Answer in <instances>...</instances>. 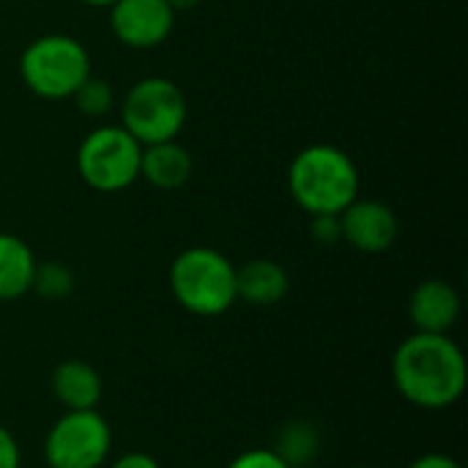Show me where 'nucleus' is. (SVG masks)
<instances>
[{
  "instance_id": "obj_19",
  "label": "nucleus",
  "mask_w": 468,
  "mask_h": 468,
  "mask_svg": "<svg viewBox=\"0 0 468 468\" xmlns=\"http://www.w3.org/2000/svg\"><path fill=\"white\" fill-rule=\"evenodd\" d=\"M310 236H313L315 244H324V247H332V244L343 241V236H340V214L310 217Z\"/></svg>"
},
{
  "instance_id": "obj_20",
  "label": "nucleus",
  "mask_w": 468,
  "mask_h": 468,
  "mask_svg": "<svg viewBox=\"0 0 468 468\" xmlns=\"http://www.w3.org/2000/svg\"><path fill=\"white\" fill-rule=\"evenodd\" d=\"M0 468H22V447L5 425H0Z\"/></svg>"
},
{
  "instance_id": "obj_22",
  "label": "nucleus",
  "mask_w": 468,
  "mask_h": 468,
  "mask_svg": "<svg viewBox=\"0 0 468 468\" xmlns=\"http://www.w3.org/2000/svg\"><path fill=\"white\" fill-rule=\"evenodd\" d=\"M409 468H463L452 455L447 452H425L420 458H414Z\"/></svg>"
},
{
  "instance_id": "obj_10",
  "label": "nucleus",
  "mask_w": 468,
  "mask_h": 468,
  "mask_svg": "<svg viewBox=\"0 0 468 468\" xmlns=\"http://www.w3.org/2000/svg\"><path fill=\"white\" fill-rule=\"evenodd\" d=\"M463 313L461 293L447 280H422L409 299V318L414 332L452 335Z\"/></svg>"
},
{
  "instance_id": "obj_9",
  "label": "nucleus",
  "mask_w": 468,
  "mask_h": 468,
  "mask_svg": "<svg viewBox=\"0 0 468 468\" xmlns=\"http://www.w3.org/2000/svg\"><path fill=\"white\" fill-rule=\"evenodd\" d=\"M398 233H400L398 214L381 200L356 197L340 214V236L356 252L381 255L398 241Z\"/></svg>"
},
{
  "instance_id": "obj_25",
  "label": "nucleus",
  "mask_w": 468,
  "mask_h": 468,
  "mask_svg": "<svg viewBox=\"0 0 468 468\" xmlns=\"http://www.w3.org/2000/svg\"><path fill=\"white\" fill-rule=\"evenodd\" d=\"M351 468H376V466H351Z\"/></svg>"
},
{
  "instance_id": "obj_1",
  "label": "nucleus",
  "mask_w": 468,
  "mask_h": 468,
  "mask_svg": "<svg viewBox=\"0 0 468 468\" xmlns=\"http://www.w3.org/2000/svg\"><path fill=\"white\" fill-rule=\"evenodd\" d=\"M389 373L398 395L420 411L452 409L468 384L466 354L450 335H409L395 348Z\"/></svg>"
},
{
  "instance_id": "obj_5",
  "label": "nucleus",
  "mask_w": 468,
  "mask_h": 468,
  "mask_svg": "<svg viewBox=\"0 0 468 468\" xmlns=\"http://www.w3.org/2000/svg\"><path fill=\"white\" fill-rule=\"evenodd\" d=\"M186 112V96L173 80L145 77L126 90L121 101V126L140 145H154L178 140Z\"/></svg>"
},
{
  "instance_id": "obj_8",
  "label": "nucleus",
  "mask_w": 468,
  "mask_h": 468,
  "mask_svg": "<svg viewBox=\"0 0 468 468\" xmlns=\"http://www.w3.org/2000/svg\"><path fill=\"white\" fill-rule=\"evenodd\" d=\"M176 11L167 0H115L110 5V27L115 38L132 49H154L173 33Z\"/></svg>"
},
{
  "instance_id": "obj_7",
  "label": "nucleus",
  "mask_w": 468,
  "mask_h": 468,
  "mask_svg": "<svg viewBox=\"0 0 468 468\" xmlns=\"http://www.w3.org/2000/svg\"><path fill=\"white\" fill-rule=\"evenodd\" d=\"M112 428L99 409L63 411L49 425L41 455L47 468H104L112 455Z\"/></svg>"
},
{
  "instance_id": "obj_17",
  "label": "nucleus",
  "mask_w": 468,
  "mask_h": 468,
  "mask_svg": "<svg viewBox=\"0 0 468 468\" xmlns=\"http://www.w3.org/2000/svg\"><path fill=\"white\" fill-rule=\"evenodd\" d=\"M77 110L88 118H104L115 107V90L104 77H88L71 96Z\"/></svg>"
},
{
  "instance_id": "obj_4",
  "label": "nucleus",
  "mask_w": 468,
  "mask_h": 468,
  "mask_svg": "<svg viewBox=\"0 0 468 468\" xmlns=\"http://www.w3.org/2000/svg\"><path fill=\"white\" fill-rule=\"evenodd\" d=\"M19 77L25 88L47 101H63L90 77V55L85 44L66 33L33 38L19 55Z\"/></svg>"
},
{
  "instance_id": "obj_13",
  "label": "nucleus",
  "mask_w": 468,
  "mask_h": 468,
  "mask_svg": "<svg viewBox=\"0 0 468 468\" xmlns=\"http://www.w3.org/2000/svg\"><path fill=\"white\" fill-rule=\"evenodd\" d=\"M192 170H195L192 154L178 140L143 145L140 178H145L154 189L176 192L192 178Z\"/></svg>"
},
{
  "instance_id": "obj_12",
  "label": "nucleus",
  "mask_w": 468,
  "mask_h": 468,
  "mask_svg": "<svg viewBox=\"0 0 468 468\" xmlns=\"http://www.w3.org/2000/svg\"><path fill=\"white\" fill-rule=\"evenodd\" d=\"M291 291L288 269L271 258H255L244 266H236V296L252 307H274Z\"/></svg>"
},
{
  "instance_id": "obj_3",
  "label": "nucleus",
  "mask_w": 468,
  "mask_h": 468,
  "mask_svg": "<svg viewBox=\"0 0 468 468\" xmlns=\"http://www.w3.org/2000/svg\"><path fill=\"white\" fill-rule=\"evenodd\" d=\"M170 293L197 318H219L236 302V266L214 247H189L170 263Z\"/></svg>"
},
{
  "instance_id": "obj_6",
  "label": "nucleus",
  "mask_w": 468,
  "mask_h": 468,
  "mask_svg": "<svg viewBox=\"0 0 468 468\" xmlns=\"http://www.w3.org/2000/svg\"><path fill=\"white\" fill-rule=\"evenodd\" d=\"M143 145L123 126H96L77 148L80 178L101 195L129 189L140 178Z\"/></svg>"
},
{
  "instance_id": "obj_18",
  "label": "nucleus",
  "mask_w": 468,
  "mask_h": 468,
  "mask_svg": "<svg viewBox=\"0 0 468 468\" xmlns=\"http://www.w3.org/2000/svg\"><path fill=\"white\" fill-rule=\"evenodd\" d=\"M225 468H293L285 458H280L271 447H252L239 452Z\"/></svg>"
},
{
  "instance_id": "obj_15",
  "label": "nucleus",
  "mask_w": 468,
  "mask_h": 468,
  "mask_svg": "<svg viewBox=\"0 0 468 468\" xmlns=\"http://www.w3.org/2000/svg\"><path fill=\"white\" fill-rule=\"evenodd\" d=\"M280 458H285L293 468L307 466L318 458L321 452V436L318 428L307 420H293L288 425H282L277 444L271 447Z\"/></svg>"
},
{
  "instance_id": "obj_24",
  "label": "nucleus",
  "mask_w": 468,
  "mask_h": 468,
  "mask_svg": "<svg viewBox=\"0 0 468 468\" xmlns=\"http://www.w3.org/2000/svg\"><path fill=\"white\" fill-rule=\"evenodd\" d=\"M80 3H85V5H93V8H110L115 0H80Z\"/></svg>"
},
{
  "instance_id": "obj_14",
  "label": "nucleus",
  "mask_w": 468,
  "mask_h": 468,
  "mask_svg": "<svg viewBox=\"0 0 468 468\" xmlns=\"http://www.w3.org/2000/svg\"><path fill=\"white\" fill-rule=\"evenodd\" d=\"M30 244L14 233H0V302H16L30 293L36 274Z\"/></svg>"
},
{
  "instance_id": "obj_11",
  "label": "nucleus",
  "mask_w": 468,
  "mask_h": 468,
  "mask_svg": "<svg viewBox=\"0 0 468 468\" xmlns=\"http://www.w3.org/2000/svg\"><path fill=\"white\" fill-rule=\"evenodd\" d=\"M49 392L63 411H88L99 409L104 395L101 373L85 359H63L49 376Z\"/></svg>"
},
{
  "instance_id": "obj_16",
  "label": "nucleus",
  "mask_w": 468,
  "mask_h": 468,
  "mask_svg": "<svg viewBox=\"0 0 468 468\" xmlns=\"http://www.w3.org/2000/svg\"><path fill=\"white\" fill-rule=\"evenodd\" d=\"M74 288H77V280L66 263H60V261L36 263L30 293H36L47 302H60V299H69L74 293Z\"/></svg>"
},
{
  "instance_id": "obj_23",
  "label": "nucleus",
  "mask_w": 468,
  "mask_h": 468,
  "mask_svg": "<svg viewBox=\"0 0 468 468\" xmlns=\"http://www.w3.org/2000/svg\"><path fill=\"white\" fill-rule=\"evenodd\" d=\"M170 3V8L178 14V11H192V8H197L200 5V0H167Z\"/></svg>"
},
{
  "instance_id": "obj_2",
  "label": "nucleus",
  "mask_w": 468,
  "mask_h": 468,
  "mask_svg": "<svg viewBox=\"0 0 468 468\" xmlns=\"http://www.w3.org/2000/svg\"><path fill=\"white\" fill-rule=\"evenodd\" d=\"M288 192L310 217L343 214L359 197V167L332 143L307 145L288 167Z\"/></svg>"
},
{
  "instance_id": "obj_21",
  "label": "nucleus",
  "mask_w": 468,
  "mask_h": 468,
  "mask_svg": "<svg viewBox=\"0 0 468 468\" xmlns=\"http://www.w3.org/2000/svg\"><path fill=\"white\" fill-rule=\"evenodd\" d=\"M107 468H162V463L151 452L129 450V452H121L118 458L107 461Z\"/></svg>"
}]
</instances>
